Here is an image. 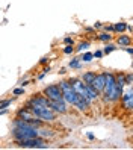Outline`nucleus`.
Wrapping results in <instances>:
<instances>
[{
	"instance_id": "nucleus-8",
	"label": "nucleus",
	"mask_w": 133,
	"mask_h": 150,
	"mask_svg": "<svg viewBox=\"0 0 133 150\" xmlns=\"http://www.w3.org/2000/svg\"><path fill=\"white\" fill-rule=\"evenodd\" d=\"M67 102L65 100H50V106L51 109H55L58 114H65L68 109H67Z\"/></svg>"
},
{
	"instance_id": "nucleus-25",
	"label": "nucleus",
	"mask_w": 133,
	"mask_h": 150,
	"mask_svg": "<svg viewBox=\"0 0 133 150\" xmlns=\"http://www.w3.org/2000/svg\"><path fill=\"white\" fill-rule=\"evenodd\" d=\"M126 82H127V85L133 83V74H126Z\"/></svg>"
},
{
	"instance_id": "nucleus-1",
	"label": "nucleus",
	"mask_w": 133,
	"mask_h": 150,
	"mask_svg": "<svg viewBox=\"0 0 133 150\" xmlns=\"http://www.w3.org/2000/svg\"><path fill=\"white\" fill-rule=\"evenodd\" d=\"M37 137H39V134H38V127H33V126L12 127V138H14V141L30 139V138H37Z\"/></svg>"
},
{
	"instance_id": "nucleus-4",
	"label": "nucleus",
	"mask_w": 133,
	"mask_h": 150,
	"mask_svg": "<svg viewBox=\"0 0 133 150\" xmlns=\"http://www.w3.org/2000/svg\"><path fill=\"white\" fill-rule=\"evenodd\" d=\"M15 144L18 147H27V149H47L49 147V144L41 137L30 138V139H20V141H15Z\"/></svg>"
},
{
	"instance_id": "nucleus-28",
	"label": "nucleus",
	"mask_w": 133,
	"mask_h": 150,
	"mask_svg": "<svg viewBox=\"0 0 133 150\" xmlns=\"http://www.w3.org/2000/svg\"><path fill=\"white\" fill-rule=\"evenodd\" d=\"M103 28H104V26H103L101 23H95V24H94V29H103Z\"/></svg>"
},
{
	"instance_id": "nucleus-20",
	"label": "nucleus",
	"mask_w": 133,
	"mask_h": 150,
	"mask_svg": "<svg viewBox=\"0 0 133 150\" xmlns=\"http://www.w3.org/2000/svg\"><path fill=\"white\" fill-rule=\"evenodd\" d=\"M73 52H76V49L73 47V44H67V47H64V53L65 55H71Z\"/></svg>"
},
{
	"instance_id": "nucleus-31",
	"label": "nucleus",
	"mask_w": 133,
	"mask_h": 150,
	"mask_svg": "<svg viewBox=\"0 0 133 150\" xmlns=\"http://www.w3.org/2000/svg\"><path fill=\"white\" fill-rule=\"evenodd\" d=\"M20 85H21V86H26V85H29V81H21V82H20Z\"/></svg>"
},
{
	"instance_id": "nucleus-9",
	"label": "nucleus",
	"mask_w": 133,
	"mask_h": 150,
	"mask_svg": "<svg viewBox=\"0 0 133 150\" xmlns=\"http://www.w3.org/2000/svg\"><path fill=\"white\" fill-rule=\"evenodd\" d=\"M89 102H88L86 99H85V97L83 96H80V94H79V97H77V100H76V103H74V106L79 109V111H86L88 108H89Z\"/></svg>"
},
{
	"instance_id": "nucleus-10",
	"label": "nucleus",
	"mask_w": 133,
	"mask_h": 150,
	"mask_svg": "<svg viewBox=\"0 0 133 150\" xmlns=\"http://www.w3.org/2000/svg\"><path fill=\"white\" fill-rule=\"evenodd\" d=\"M117 44L121 47H129L132 44V37H129V35H120L117 38Z\"/></svg>"
},
{
	"instance_id": "nucleus-5",
	"label": "nucleus",
	"mask_w": 133,
	"mask_h": 150,
	"mask_svg": "<svg viewBox=\"0 0 133 150\" xmlns=\"http://www.w3.org/2000/svg\"><path fill=\"white\" fill-rule=\"evenodd\" d=\"M44 94H46L50 100H64V91H62L61 85H49L44 88Z\"/></svg>"
},
{
	"instance_id": "nucleus-13",
	"label": "nucleus",
	"mask_w": 133,
	"mask_h": 150,
	"mask_svg": "<svg viewBox=\"0 0 133 150\" xmlns=\"http://www.w3.org/2000/svg\"><path fill=\"white\" fill-rule=\"evenodd\" d=\"M97 40L99 41H103V42H109L110 40H112V35L109 33V32H100L99 35H97Z\"/></svg>"
},
{
	"instance_id": "nucleus-26",
	"label": "nucleus",
	"mask_w": 133,
	"mask_h": 150,
	"mask_svg": "<svg viewBox=\"0 0 133 150\" xmlns=\"http://www.w3.org/2000/svg\"><path fill=\"white\" fill-rule=\"evenodd\" d=\"M103 55H104V52H103V50H97L95 53H94V58H101Z\"/></svg>"
},
{
	"instance_id": "nucleus-14",
	"label": "nucleus",
	"mask_w": 133,
	"mask_h": 150,
	"mask_svg": "<svg viewBox=\"0 0 133 150\" xmlns=\"http://www.w3.org/2000/svg\"><path fill=\"white\" fill-rule=\"evenodd\" d=\"M113 26H115V32H117V33H122L124 30L127 29V24L124 23V21H120V23H115Z\"/></svg>"
},
{
	"instance_id": "nucleus-2",
	"label": "nucleus",
	"mask_w": 133,
	"mask_h": 150,
	"mask_svg": "<svg viewBox=\"0 0 133 150\" xmlns=\"http://www.w3.org/2000/svg\"><path fill=\"white\" fill-rule=\"evenodd\" d=\"M30 109L42 121H55L58 117V112L55 109H51V106H32Z\"/></svg>"
},
{
	"instance_id": "nucleus-18",
	"label": "nucleus",
	"mask_w": 133,
	"mask_h": 150,
	"mask_svg": "<svg viewBox=\"0 0 133 150\" xmlns=\"http://www.w3.org/2000/svg\"><path fill=\"white\" fill-rule=\"evenodd\" d=\"M88 47H89V42H88V41H83V42H80V44H79V46L76 47V52L79 53V52H83V50H86Z\"/></svg>"
},
{
	"instance_id": "nucleus-30",
	"label": "nucleus",
	"mask_w": 133,
	"mask_h": 150,
	"mask_svg": "<svg viewBox=\"0 0 133 150\" xmlns=\"http://www.w3.org/2000/svg\"><path fill=\"white\" fill-rule=\"evenodd\" d=\"M94 30H95L94 28H85V32H88V33H92Z\"/></svg>"
},
{
	"instance_id": "nucleus-7",
	"label": "nucleus",
	"mask_w": 133,
	"mask_h": 150,
	"mask_svg": "<svg viewBox=\"0 0 133 150\" xmlns=\"http://www.w3.org/2000/svg\"><path fill=\"white\" fill-rule=\"evenodd\" d=\"M106 77H108V71L97 74L95 79H94V82L89 83V85H92L100 94H103V93H104V86H106Z\"/></svg>"
},
{
	"instance_id": "nucleus-27",
	"label": "nucleus",
	"mask_w": 133,
	"mask_h": 150,
	"mask_svg": "<svg viewBox=\"0 0 133 150\" xmlns=\"http://www.w3.org/2000/svg\"><path fill=\"white\" fill-rule=\"evenodd\" d=\"M39 64H41V65H46V64H49V58H47V56H44V58H41V61H39Z\"/></svg>"
},
{
	"instance_id": "nucleus-12",
	"label": "nucleus",
	"mask_w": 133,
	"mask_h": 150,
	"mask_svg": "<svg viewBox=\"0 0 133 150\" xmlns=\"http://www.w3.org/2000/svg\"><path fill=\"white\" fill-rule=\"evenodd\" d=\"M86 86H88V94H89V97H91V100L92 102H95L97 99H99V96H100V93L95 90V88L92 86V85H88L86 83Z\"/></svg>"
},
{
	"instance_id": "nucleus-19",
	"label": "nucleus",
	"mask_w": 133,
	"mask_h": 150,
	"mask_svg": "<svg viewBox=\"0 0 133 150\" xmlns=\"http://www.w3.org/2000/svg\"><path fill=\"white\" fill-rule=\"evenodd\" d=\"M115 49H117V47H115V44H110V42H108V44H106V47H104V53L106 55H108V53H110V52H113Z\"/></svg>"
},
{
	"instance_id": "nucleus-23",
	"label": "nucleus",
	"mask_w": 133,
	"mask_h": 150,
	"mask_svg": "<svg viewBox=\"0 0 133 150\" xmlns=\"http://www.w3.org/2000/svg\"><path fill=\"white\" fill-rule=\"evenodd\" d=\"M103 29H104L106 32H115V26H113V24H106Z\"/></svg>"
},
{
	"instance_id": "nucleus-6",
	"label": "nucleus",
	"mask_w": 133,
	"mask_h": 150,
	"mask_svg": "<svg viewBox=\"0 0 133 150\" xmlns=\"http://www.w3.org/2000/svg\"><path fill=\"white\" fill-rule=\"evenodd\" d=\"M122 106L129 109V111H133V88L130 85H126V90L122 91Z\"/></svg>"
},
{
	"instance_id": "nucleus-3",
	"label": "nucleus",
	"mask_w": 133,
	"mask_h": 150,
	"mask_svg": "<svg viewBox=\"0 0 133 150\" xmlns=\"http://www.w3.org/2000/svg\"><path fill=\"white\" fill-rule=\"evenodd\" d=\"M59 85H61V88H62V91H64V100H65L68 105H73V106H74V103H76V100H77L79 94H77V91L74 90V86L71 85V82L62 81V82H59Z\"/></svg>"
},
{
	"instance_id": "nucleus-15",
	"label": "nucleus",
	"mask_w": 133,
	"mask_h": 150,
	"mask_svg": "<svg viewBox=\"0 0 133 150\" xmlns=\"http://www.w3.org/2000/svg\"><path fill=\"white\" fill-rule=\"evenodd\" d=\"M117 85L121 86V88H124V86L127 85V82H126V74H122V73L117 74Z\"/></svg>"
},
{
	"instance_id": "nucleus-16",
	"label": "nucleus",
	"mask_w": 133,
	"mask_h": 150,
	"mask_svg": "<svg viewBox=\"0 0 133 150\" xmlns=\"http://www.w3.org/2000/svg\"><path fill=\"white\" fill-rule=\"evenodd\" d=\"M82 67V61L80 58H74L70 61V68H80Z\"/></svg>"
},
{
	"instance_id": "nucleus-21",
	"label": "nucleus",
	"mask_w": 133,
	"mask_h": 150,
	"mask_svg": "<svg viewBox=\"0 0 133 150\" xmlns=\"http://www.w3.org/2000/svg\"><path fill=\"white\" fill-rule=\"evenodd\" d=\"M12 100H14V99H3L2 102H0V108H8V106L12 103Z\"/></svg>"
},
{
	"instance_id": "nucleus-29",
	"label": "nucleus",
	"mask_w": 133,
	"mask_h": 150,
	"mask_svg": "<svg viewBox=\"0 0 133 150\" xmlns=\"http://www.w3.org/2000/svg\"><path fill=\"white\" fill-rule=\"evenodd\" d=\"M124 50L127 52V53H130V55H133V49L132 47H124Z\"/></svg>"
},
{
	"instance_id": "nucleus-11",
	"label": "nucleus",
	"mask_w": 133,
	"mask_h": 150,
	"mask_svg": "<svg viewBox=\"0 0 133 150\" xmlns=\"http://www.w3.org/2000/svg\"><path fill=\"white\" fill-rule=\"evenodd\" d=\"M95 76H97V74H95L94 71H86V73H83V74H82V81H83L85 83L89 85V83H92V82H94Z\"/></svg>"
},
{
	"instance_id": "nucleus-22",
	"label": "nucleus",
	"mask_w": 133,
	"mask_h": 150,
	"mask_svg": "<svg viewBox=\"0 0 133 150\" xmlns=\"http://www.w3.org/2000/svg\"><path fill=\"white\" fill-rule=\"evenodd\" d=\"M12 93H14V96H21V94H24V86H20V88H15V90H14Z\"/></svg>"
},
{
	"instance_id": "nucleus-24",
	"label": "nucleus",
	"mask_w": 133,
	"mask_h": 150,
	"mask_svg": "<svg viewBox=\"0 0 133 150\" xmlns=\"http://www.w3.org/2000/svg\"><path fill=\"white\" fill-rule=\"evenodd\" d=\"M64 42H65V44H73V46H74V40H73L71 37H65V38H64Z\"/></svg>"
},
{
	"instance_id": "nucleus-17",
	"label": "nucleus",
	"mask_w": 133,
	"mask_h": 150,
	"mask_svg": "<svg viewBox=\"0 0 133 150\" xmlns=\"http://www.w3.org/2000/svg\"><path fill=\"white\" fill-rule=\"evenodd\" d=\"M92 58H94V53H89V52H86L85 55H82L80 61H82V62H91Z\"/></svg>"
},
{
	"instance_id": "nucleus-32",
	"label": "nucleus",
	"mask_w": 133,
	"mask_h": 150,
	"mask_svg": "<svg viewBox=\"0 0 133 150\" xmlns=\"http://www.w3.org/2000/svg\"><path fill=\"white\" fill-rule=\"evenodd\" d=\"M132 65H133V64H132Z\"/></svg>"
}]
</instances>
